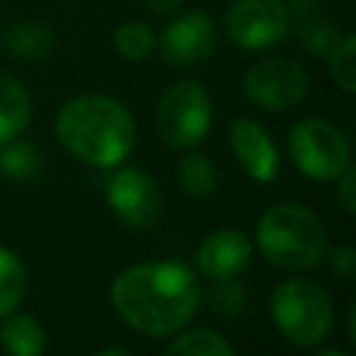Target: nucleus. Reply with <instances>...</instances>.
Listing matches in <instances>:
<instances>
[{"mask_svg":"<svg viewBox=\"0 0 356 356\" xmlns=\"http://www.w3.org/2000/svg\"><path fill=\"white\" fill-rule=\"evenodd\" d=\"M200 303L197 275L181 261H139L111 284V306L120 320L145 337L181 331Z\"/></svg>","mask_w":356,"mask_h":356,"instance_id":"f257e3e1","label":"nucleus"},{"mask_svg":"<svg viewBox=\"0 0 356 356\" xmlns=\"http://www.w3.org/2000/svg\"><path fill=\"white\" fill-rule=\"evenodd\" d=\"M58 142L92 167H117L134 150L136 125L131 111L106 95H81L56 117Z\"/></svg>","mask_w":356,"mask_h":356,"instance_id":"f03ea898","label":"nucleus"},{"mask_svg":"<svg viewBox=\"0 0 356 356\" xmlns=\"http://www.w3.org/2000/svg\"><path fill=\"white\" fill-rule=\"evenodd\" d=\"M256 245L278 270H309L325 253L323 220L300 203H278L256 222Z\"/></svg>","mask_w":356,"mask_h":356,"instance_id":"7ed1b4c3","label":"nucleus"},{"mask_svg":"<svg viewBox=\"0 0 356 356\" xmlns=\"http://www.w3.org/2000/svg\"><path fill=\"white\" fill-rule=\"evenodd\" d=\"M273 323L298 348L320 345L334 323V306L328 292L309 281V278H292L275 286L270 300Z\"/></svg>","mask_w":356,"mask_h":356,"instance_id":"20e7f679","label":"nucleus"},{"mask_svg":"<svg viewBox=\"0 0 356 356\" xmlns=\"http://www.w3.org/2000/svg\"><path fill=\"white\" fill-rule=\"evenodd\" d=\"M211 128V97L197 81H178L164 89L156 106V131L164 145L192 150Z\"/></svg>","mask_w":356,"mask_h":356,"instance_id":"39448f33","label":"nucleus"},{"mask_svg":"<svg viewBox=\"0 0 356 356\" xmlns=\"http://www.w3.org/2000/svg\"><path fill=\"white\" fill-rule=\"evenodd\" d=\"M289 156L295 167L320 184L337 181L350 167V147L339 128L325 120H303L289 134Z\"/></svg>","mask_w":356,"mask_h":356,"instance_id":"423d86ee","label":"nucleus"},{"mask_svg":"<svg viewBox=\"0 0 356 356\" xmlns=\"http://www.w3.org/2000/svg\"><path fill=\"white\" fill-rule=\"evenodd\" d=\"M250 103L267 111H289L309 92V72L292 58H264L256 61L242 78Z\"/></svg>","mask_w":356,"mask_h":356,"instance_id":"0eeeda50","label":"nucleus"},{"mask_svg":"<svg viewBox=\"0 0 356 356\" xmlns=\"http://www.w3.org/2000/svg\"><path fill=\"white\" fill-rule=\"evenodd\" d=\"M225 31L242 50H267L289 31V8L281 0H236L228 8Z\"/></svg>","mask_w":356,"mask_h":356,"instance_id":"6e6552de","label":"nucleus"},{"mask_svg":"<svg viewBox=\"0 0 356 356\" xmlns=\"http://www.w3.org/2000/svg\"><path fill=\"white\" fill-rule=\"evenodd\" d=\"M106 203L122 225L145 231L161 214V189L153 175H147L145 170L128 167V170L108 175Z\"/></svg>","mask_w":356,"mask_h":356,"instance_id":"1a4fd4ad","label":"nucleus"},{"mask_svg":"<svg viewBox=\"0 0 356 356\" xmlns=\"http://www.w3.org/2000/svg\"><path fill=\"white\" fill-rule=\"evenodd\" d=\"M214 44H217V25L203 11H186V14L175 17L156 39L161 58L175 67H189V64L206 61L211 56Z\"/></svg>","mask_w":356,"mask_h":356,"instance_id":"9d476101","label":"nucleus"},{"mask_svg":"<svg viewBox=\"0 0 356 356\" xmlns=\"http://www.w3.org/2000/svg\"><path fill=\"white\" fill-rule=\"evenodd\" d=\"M231 150L239 161V167L259 184H270L278 175V150L267 131L256 120H236L228 131Z\"/></svg>","mask_w":356,"mask_h":356,"instance_id":"9b49d317","label":"nucleus"},{"mask_svg":"<svg viewBox=\"0 0 356 356\" xmlns=\"http://www.w3.org/2000/svg\"><path fill=\"white\" fill-rule=\"evenodd\" d=\"M253 256V245L242 231L234 228H220L214 234H209L197 253H195V264L206 278H236Z\"/></svg>","mask_w":356,"mask_h":356,"instance_id":"f8f14e48","label":"nucleus"},{"mask_svg":"<svg viewBox=\"0 0 356 356\" xmlns=\"http://www.w3.org/2000/svg\"><path fill=\"white\" fill-rule=\"evenodd\" d=\"M31 122V95L25 83L0 72V145L19 136Z\"/></svg>","mask_w":356,"mask_h":356,"instance_id":"ddd939ff","label":"nucleus"},{"mask_svg":"<svg viewBox=\"0 0 356 356\" xmlns=\"http://www.w3.org/2000/svg\"><path fill=\"white\" fill-rule=\"evenodd\" d=\"M0 345L11 356H39L44 350V328L36 317L19 314L17 309L6 314L0 325Z\"/></svg>","mask_w":356,"mask_h":356,"instance_id":"4468645a","label":"nucleus"},{"mask_svg":"<svg viewBox=\"0 0 356 356\" xmlns=\"http://www.w3.org/2000/svg\"><path fill=\"white\" fill-rule=\"evenodd\" d=\"M3 44H6V50L11 56L25 58V61H36V58H42V56H47L53 50L56 36H53V31L44 22L22 19V22H14L6 31Z\"/></svg>","mask_w":356,"mask_h":356,"instance_id":"2eb2a0df","label":"nucleus"},{"mask_svg":"<svg viewBox=\"0 0 356 356\" xmlns=\"http://www.w3.org/2000/svg\"><path fill=\"white\" fill-rule=\"evenodd\" d=\"M42 170V153L36 150L33 142L28 139H8L0 145V172L8 178V181H31L36 178Z\"/></svg>","mask_w":356,"mask_h":356,"instance_id":"dca6fc26","label":"nucleus"},{"mask_svg":"<svg viewBox=\"0 0 356 356\" xmlns=\"http://www.w3.org/2000/svg\"><path fill=\"white\" fill-rule=\"evenodd\" d=\"M178 186L192 197H206L217 189V170L203 153H186L175 164Z\"/></svg>","mask_w":356,"mask_h":356,"instance_id":"f3484780","label":"nucleus"},{"mask_svg":"<svg viewBox=\"0 0 356 356\" xmlns=\"http://www.w3.org/2000/svg\"><path fill=\"white\" fill-rule=\"evenodd\" d=\"M164 353L170 356H234V345L211 328H195V331L178 334L164 348Z\"/></svg>","mask_w":356,"mask_h":356,"instance_id":"a211bd4d","label":"nucleus"},{"mask_svg":"<svg viewBox=\"0 0 356 356\" xmlns=\"http://www.w3.org/2000/svg\"><path fill=\"white\" fill-rule=\"evenodd\" d=\"M25 286H28V273L22 259L14 250L0 248V317H6L22 303Z\"/></svg>","mask_w":356,"mask_h":356,"instance_id":"6ab92c4d","label":"nucleus"},{"mask_svg":"<svg viewBox=\"0 0 356 356\" xmlns=\"http://www.w3.org/2000/svg\"><path fill=\"white\" fill-rule=\"evenodd\" d=\"M114 50L128 61H142L156 50V33L147 22L128 19L114 31Z\"/></svg>","mask_w":356,"mask_h":356,"instance_id":"aec40b11","label":"nucleus"},{"mask_svg":"<svg viewBox=\"0 0 356 356\" xmlns=\"http://www.w3.org/2000/svg\"><path fill=\"white\" fill-rule=\"evenodd\" d=\"M353 50H356V39L350 33L339 36V42L331 47L328 53V72L334 78V83L350 95L356 89V67H353Z\"/></svg>","mask_w":356,"mask_h":356,"instance_id":"412c9836","label":"nucleus"},{"mask_svg":"<svg viewBox=\"0 0 356 356\" xmlns=\"http://www.w3.org/2000/svg\"><path fill=\"white\" fill-rule=\"evenodd\" d=\"M298 36H300L303 50L312 53V56H328L331 47L339 42L337 28L331 22H325V19H303Z\"/></svg>","mask_w":356,"mask_h":356,"instance_id":"4be33fe9","label":"nucleus"},{"mask_svg":"<svg viewBox=\"0 0 356 356\" xmlns=\"http://www.w3.org/2000/svg\"><path fill=\"white\" fill-rule=\"evenodd\" d=\"M209 303L217 314H236L245 306V289L234 278H217L209 292Z\"/></svg>","mask_w":356,"mask_h":356,"instance_id":"5701e85b","label":"nucleus"},{"mask_svg":"<svg viewBox=\"0 0 356 356\" xmlns=\"http://www.w3.org/2000/svg\"><path fill=\"white\" fill-rule=\"evenodd\" d=\"M328 264H331V273L337 278L350 281L356 275V250H353V245H337L328 253Z\"/></svg>","mask_w":356,"mask_h":356,"instance_id":"b1692460","label":"nucleus"},{"mask_svg":"<svg viewBox=\"0 0 356 356\" xmlns=\"http://www.w3.org/2000/svg\"><path fill=\"white\" fill-rule=\"evenodd\" d=\"M353 184H356V170H353V167H348V170L337 178V200H339V206H342L348 214H353V211H356Z\"/></svg>","mask_w":356,"mask_h":356,"instance_id":"393cba45","label":"nucleus"},{"mask_svg":"<svg viewBox=\"0 0 356 356\" xmlns=\"http://www.w3.org/2000/svg\"><path fill=\"white\" fill-rule=\"evenodd\" d=\"M181 6V0H147V8L156 11V14H170Z\"/></svg>","mask_w":356,"mask_h":356,"instance_id":"a878e982","label":"nucleus"},{"mask_svg":"<svg viewBox=\"0 0 356 356\" xmlns=\"http://www.w3.org/2000/svg\"><path fill=\"white\" fill-rule=\"evenodd\" d=\"M111 353H120V356H125V350H122V348H103V350H100V356H111Z\"/></svg>","mask_w":356,"mask_h":356,"instance_id":"bb28decb","label":"nucleus"}]
</instances>
